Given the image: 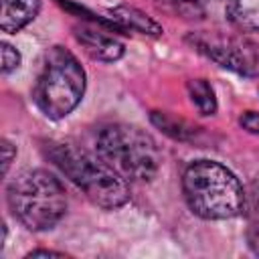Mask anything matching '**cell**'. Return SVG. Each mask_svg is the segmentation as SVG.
Wrapping results in <instances>:
<instances>
[{
  "mask_svg": "<svg viewBox=\"0 0 259 259\" xmlns=\"http://www.w3.org/2000/svg\"><path fill=\"white\" fill-rule=\"evenodd\" d=\"M32 257H65V253L61 251H47V249H36V251H30L26 255V259H32Z\"/></svg>",
  "mask_w": 259,
  "mask_h": 259,
  "instance_id": "obj_18",
  "label": "cell"
},
{
  "mask_svg": "<svg viewBox=\"0 0 259 259\" xmlns=\"http://www.w3.org/2000/svg\"><path fill=\"white\" fill-rule=\"evenodd\" d=\"M227 18L243 34L259 32V0H227Z\"/></svg>",
  "mask_w": 259,
  "mask_h": 259,
  "instance_id": "obj_10",
  "label": "cell"
},
{
  "mask_svg": "<svg viewBox=\"0 0 259 259\" xmlns=\"http://www.w3.org/2000/svg\"><path fill=\"white\" fill-rule=\"evenodd\" d=\"M239 125H241L243 130H247L249 134L259 136V113H257V111H245V113L239 117Z\"/></svg>",
  "mask_w": 259,
  "mask_h": 259,
  "instance_id": "obj_17",
  "label": "cell"
},
{
  "mask_svg": "<svg viewBox=\"0 0 259 259\" xmlns=\"http://www.w3.org/2000/svg\"><path fill=\"white\" fill-rule=\"evenodd\" d=\"M156 8L184 22H202L206 18V10L200 0H156Z\"/></svg>",
  "mask_w": 259,
  "mask_h": 259,
  "instance_id": "obj_12",
  "label": "cell"
},
{
  "mask_svg": "<svg viewBox=\"0 0 259 259\" xmlns=\"http://www.w3.org/2000/svg\"><path fill=\"white\" fill-rule=\"evenodd\" d=\"M40 12V0H2L0 28L8 34L30 24Z\"/></svg>",
  "mask_w": 259,
  "mask_h": 259,
  "instance_id": "obj_9",
  "label": "cell"
},
{
  "mask_svg": "<svg viewBox=\"0 0 259 259\" xmlns=\"http://www.w3.org/2000/svg\"><path fill=\"white\" fill-rule=\"evenodd\" d=\"M182 192L188 208L206 221L239 217L247 206L239 178L214 160H194L182 174Z\"/></svg>",
  "mask_w": 259,
  "mask_h": 259,
  "instance_id": "obj_1",
  "label": "cell"
},
{
  "mask_svg": "<svg viewBox=\"0 0 259 259\" xmlns=\"http://www.w3.org/2000/svg\"><path fill=\"white\" fill-rule=\"evenodd\" d=\"M12 217L28 231H49L67 212V192L61 180L42 168L20 172L6 188Z\"/></svg>",
  "mask_w": 259,
  "mask_h": 259,
  "instance_id": "obj_3",
  "label": "cell"
},
{
  "mask_svg": "<svg viewBox=\"0 0 259 259\" xmlns=\"http://www.w3.org/2000/svg\"><path fill=\"white\" fill-rule=\"evenodd\" d=\"M47 158L73 184H77L93 204L113 210L130 200L127 180L117 174L99 154H91L71 144L51 142L47 146Z\"/></svg>",
  "mask_w": 259,
  "mask_h": 259,
  "instance_id": "obj_2",
  "label": "cell"
},
{
  "mask_svg": "<svg viewBox=\"0 0 259 259\" xmlns=\"http://www.w3.org/2000/svg\"><path fill=\"white\" fill-rule=\"evenodd\" d=\"M186 93L200 115H214L217 113L214 89L206 79H190L186 83Z\"/></svg>",
  "mask_w": 259,
  "mask_h": 259,
  "instance_id": "obj_13",
  "label": "cell"
},
{
  "mask_svg": "<svg viewBox=\"0 0 259 259\" xmlns=\"http://www.w3.org/2000/svg\"><path fill=\"white\" fill-rule=\"evenodd\" d=\"M0 47H2V75H10L20 67V53L8 42H2Z\"/></svg>",
  "mask_w": 259,
  "mask_h": 259,
  "instance_id": "obj_15",
  "label": "cell"
},
{
  "mask_svg": "<svg viewBox=\"0 0 259 259\" xmlns=\"http://www.w3.org/2000/svg\"><path fill=\"white\" fill-rule=\"evenodd\" d=\"M150 121L160 132H164L166 136H170L172 140H178V142H196L198 136L202 134L200 127L188 123L186 119L174 117V115H170L166 111H152L150 113Z\"/></svg>",
  "mask_w": 259,
  "mask_h": 259,
  "instance_id": "obj_11",
  "label": "cell"
},
{
  "mask_svg": "<svg viewBox=\"0 0 259 259\" xmlns=\"http://www.w3.org/2000/svg\"><path fill=\"white\" fill-rule=\"evenodd\" d=\"M107 14L119 32H140L146 36H162V32H164L160 22H156L152 16H148L146 12H142L130 4L113 6V8H109Z\"/></svg>",
  "mask_w": 259,
  "mask_h": 259,
  "instance_id": "obj_8",
  "label": "cell"
},
{
  "mask_svg": "<svg viewBox=\"0 0 259 259\" xmlns=\"http://www.w3.org/2000/svg\"><path fill=\"white\" fill-rule=\"evenodd\" d=\"M85 71L77 57L65 47H51L45 53L40 73L34 83L32 99L51 119L67 117L83 99Z\"/></svg>",
  "mask_w": 259,
  "mask_h": 259,
  "instance_id": "obj_4",
  "label": "cell"
},
{
  "mask_svg": "<svg viewBox=\"0 0 259 259\" xmlns=\"http://www.w3.org/2000/svg\"><path fill=\"white\" fill-rule=\"evenodd\" d=\"M16 158V146L10 142V140H2V176H6L8 174V170H10V164H12V160Z\"/></svg>",
  "mask_w": 259,
  "mask_h": 259,
  "instance_id": "obj_16",
  "label": "cell"
},
{
  "mask_svg": "<svg viewBox=\"0 0 259 259\" xmlns=\"http://www.w3.org/2000/svg\"><path fill=\"white\" fill-rule=\"evenodd\" d=\"M247 210V243L253 253L259 255V190L245 206Z\"/></svg>",
  "mask_w": 259,
  "mask_h": 259,
  "instance_id": "obj_14",
  "label": "cell"
},
{
  "mask_svg": "<svg viewBox=\"0 0 259 259\" xmlns=\"http://www.w3.org/2000/svg\"><path fill=\"white\" fill-rule=\"evenodd\" d=\"M97 154L127 182H150L160 170V150L154 138L132 123H111L95 142Z\"/></svg>",
  "mask_w": 259,
  "mask_h": 259,
  "instance_id": "obj_5",
  "label": "cell"
},
{
  "mask_svg": "<svg viewBox=\"0 0 259 259\" xmlns=\"http://www.w3.org/2000/svg\"><path fill=\"white\" fill-rule=\"evenodd\" d=\"M107 32L109 30H101L99 26L95 28L93 24H85V22L73 26V36L91 59L101 63H115L123 57L125 47L121 40H117L113 34Z\"/></svg>",
  "mask_w": 259,
  "mask_h": 259,
  "instance_id": "obj_7",
  "label": "cell"
},
{
  "mask_svg": "<svg viewBox=\"0 0 259 259\" xmlns=\"http://www.w3.org/2000/svg\"><path fill=\"white\" fill-rule=\"evenodd\" d=\"M196 53L214 61L223 69L239 73L243 77H259V42L249 36L217 32V30H192L184 38Z\"/></svg>",
  "mask_w": 259,
  "mask_h": 259,
  "instance_id": "obj_6",
  "label": "cell"
}]
</instances>
